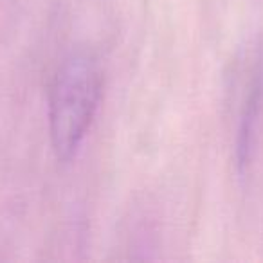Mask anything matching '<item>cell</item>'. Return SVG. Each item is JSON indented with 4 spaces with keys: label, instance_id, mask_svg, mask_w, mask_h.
Returning <instances> with one entry per match:
<instances>
[{
    "label": "cell",
    "instance_id": "cell-1",
    "mask_svg": "<svg viewBox=\"0 0 263 263\" xmlns=\"http://www.w3.org/2000/svg\"><path fill=\"white\" fill-rule=\"evenodd\" d=\"M103 78L90 52H70L56 70L49 98V132L60 161H70L81 146L101 98Z\"/></svg>",
    "mask_w": 263,
    "mask_h": 263
},
{
    "label": "cell",
    "instance_id": "cell-2",
    "mask_svg": "<svg viewBox=\"0 0 263 263\" xmlns=\"http://www.w3.org/2000/svg\"><path fill=\"white\" fill-rule=\"evenodd\" d=\"M243 92H241L240 119H238L236 161L240 170L249 164L254 148L256 128L263 106V49L252 52L251 63L245 69Z\"/></svg>",
    "mask_w": 263,
    "mask_h": 263
}]
</instances>
